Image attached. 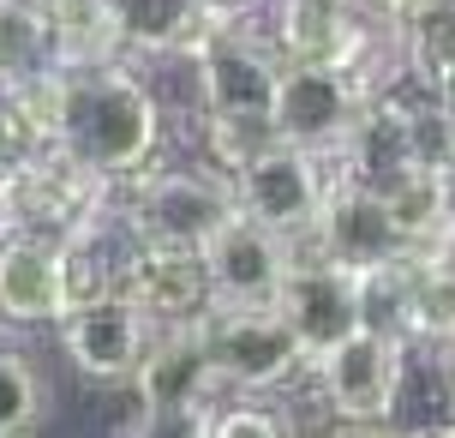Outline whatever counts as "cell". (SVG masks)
<instances>
[{
	"label": "cell",
	"mask_w": 455,
	"mask_h": 438,
	"mask_svg": "<svg viewBox=\"0 0 455 438\" xmlns=\"http://www.w3.org/2000/svg\"><path fill=\"white\" fill-rule=\"evenodd\" d=\"M36 120L48 133V150L84 162L102 181H132L150 162H162L168 144V115L156 91L126 67V54L114 61H60L36 91Z\"/></svg>",
	"instance_id": "obj_1"
},
{
	"label": "cell",
	"mask_w": 455,
	"mask_h": 438,
	"mask_svg": "<svg viewBox=\"0 0 455 438\" xmlns=\"http://www.w3.org/2000/svg\"><path fill=\"white\" fill-rule=\"evenodd\" d=\"M114 210L132 240L204 253V240L234 216V192L210 162H150L144 174L114 186Z\"/></svg>",
	"instance_id": "obj_2"
},
{
	"label": "cell",
	"mask_w": 455,
	"mask_h": 438,
	"mask_svg": "<svg viewBox=\"0 0 455 438\" xmlns=\"http://www.w3.org/2000/svg\"><path fill=\"white\" fill-rule=\"evenodd\" d=\"M228 192H234V210L251 216L258 229L282 234V240H306L323 192H330V162L270 139L228 174Z\"/></svg>",
	"instance_id": "obj_3"
},
{
	"label": "cell",
	"mask_w": 455,
	"mask_h": 438,
	"mask_svg": "<svg viewBox=\"0 0 455 438\" xmlns=\"http://www.w3.org/2000/svg\"><path fill=\"white\" fill-rule=\"evenodd\" d=\"M204 348L222 396H264L282 391L306 354H299L294 330L282 324L275 306H246V312H204Z\"/></svg>",
	"instance_id": "obj_4"
},
{
	"label": "cell",
	"mask_w": 455,
	"mask_h": 438,
	"mask_svg": "<svg viewBox=\"0 0 455 438\" xmlns=\"http://www.w3.org/2000/svg\"><path fill=\"white\" fill-rule=\"evenodd\" d=\"M365 96L341 67H288L275 72L270 96V139L312 150V157H336V144L354 133Z\"/></svg>",
	"instance_id": "obj_5"
},
{
	"label": "cell",
	"mask_w": 455,
	"mask_h": 438,
	"mask_svg": "<svg viewBox=\"0 0 455 438\" xmlns=\"http://www.w3.org/2000/svg\"><path fill=\"white\" fill-rule=\"evenodd\" d=\"M275 312L294 330L306 372H312L318 354H330L341 337L360 330V282H354V271H341L323 253H312L306 240H294V264L275 288Z\"/></svg>",
	"instance_id": "obj_6"
},
{
	"label": "cell",
	"mask_w": 455,
	"mask_h": 438,
	"mask_svg": "<svg viewBox=\"0 0 455 438\" xmlns=\"http://www.w3.org/2000/svg\"><path fill=\"white\" fill-rule=\"evenodd\" d=\"M6 192H12V210H19V229L43 234V240H67V234L102 229V223L120 216L114 210V181L91 174L84 162L60 157V150L30 162Z\"/></svg>",
	"instance_id": "obj_7"
},
{
	"label": "cell",
	"mask_w": 455,
	"mask_h": 438,
	"mask_svg": "<svg viewBox=\"0 0 455 438\" xmlns=\"http://www.w3.org/2000/svg\"><path fill=\"white\" fill-rule=\"evenodd\" d=\"M306 247L323 253L330 264H341V271H354V277L419 253L408 240V229L395 223L389 199H378V192H365V186H354V181H336V174H330V192H323L318 223L306 234Z\"/></svg>",
	"instance_id": "obj_8"
},
{
	"label": "cell",
	"mask_w": 455,
	"mask_h": 438,
	"mask_svg": "<svg viewBox=\"0 0 455 438\" xmlns=\"http://www.w3.org/2000/svg\"><path fill=\"white\" fill-rule=\"evenodd\" d=\"M294 264V240L258 229L251 216H228L204 240V282L210 312H246V306H275V288Z\"/></svg>",
	"instance_id": "obj_9"
},
{
	"label": "cell",
	"mask_w": 455,
	"mask_h": 438,
	"mask_svg": "<svg viewBox=\"0 0 455 438\" xmlns=\"http://www.w3.org/2000/svg\"><path fill=\"white\" fill-rule=\"evenodd\" d=\"M312 372L323 391V415L347 420V426H389V402H395V378H402V348L389 337L360 324L330 354H318Z\"/></svg>",
	"instance_id": "obj_10"
},
{
	"label": "cell",
	"mask_w": 455,
	"mask_h": 438,
	"mask_svg": "<svg viewBox=\"0 0 455 438\" xmlns=\"http://www.w3.org/2000/svg\"><path fill=\"white\" fill-rule=\"evenodd\" d=\"M120 300H132L144 319L156 324H192L210 312V282H204V253L192 247H150L126 234L120 253Z\"/></svg>",
	"instance_id": "obj_11"
},
{
	"label": "cell",
	"mask_w": 455,
	"mask_h": 438,
	"mask_svg": "<svg viewBox=\"0 0 455 438\" xmlns=\"http://www.w3.org/2000/svg\"><path fill=\"white\" fill-rule=\"evenodd\" d=\"M365 30H371V19L354 0H270L264 43L288 67H341L347 72L365 48Z\"/></svg>",
	"instance_id": "obj_12"
},
{
	"label": "cell",
	"mask_w": 455,
	"mask_h": 438,
	"mask_svg": "<svg viewBox=\"0 0 455 438\" xmlns=\"http://www.w3.org/2000/svg\"><path fill=\"white\" fill-rule=\"evenodd\" d=\"M156 337V324L138 312L132 300H96V306H78L60 319V348H67V361L84 378L96 385H132L138 361H144V348Z\"/></svg>",
	"instance_id": "obj_13"
},
{
	"label": "cell",
	"mask_w": 455,
	"mask_h": 438,
	"mask_svg": "<svg viewBox=\"0 0 455 438\" xmlns=\"http://www.w3.org/2000/svg\"><path fill=\"white\" fill-rule=\"evenodd\" d=\"M132 391L138 409H210L222 396V385H216V367H210L204 348V319L162 324L132 372Z\"/></svg>",
	"instance_id": "obj_14"
},
{
	"label": "cell",
	"mask_w": 455,
	"mask_h": 438,
	"mask_svg": "<svg viewBox=\"0 0 455 438\" xmlns=\"http://www.w3.org/2000/svg\"><path fill=\"white\" fill-rule=\"evenodd\" d=\"M108 19H114L120 54L192 61L228 24V12H216L210 0H108Z\"/></svg>",
	"instance_id": "obj_15"
},
{
	"label": "cell",
	"mask_w": 455,
	"mask_h": 438,
	"mask_svg": "<svg viewBox=\"0 0 455 438\" xmlns=\"http://www.w3.org/2000/svg\"><path fill=\"white\" fill-rule=\"evenodd\" d=\"M60 253L54 240L12 229L0 240V324H60Z\"/></svg>",
	"instance_id": "obj_16"
},
{
	"label": "cell",
	"mask_w": 455,
	"mask_h": 438,
	"mask_svg": "<svg viewBox=\"0 0 455 438\" xmlns=\"http://www.w3.org/2000/svg\"><path fill=\"white\" fill-rule=\"evenodd\" d=\"M114 229H120V216L102 223V229L54 240V253H60V306H67V312L120 295V253H126V247L114 253ZM67 312H60V319H67Z\"/></svg>",
	"instance_id": "obj_17"
},
{
	"label": "cell",
	"mask_w": 455,
	"mask_h": 438,
	"mask_svg": "<svg viewBox=\"0 0 455 438\" xmlns=\"http://www.w3.org/2000/svg\"><path fill=\"white\" fill-rule=\"evenodd\" d=\"M60 67L48 24L30 0H0V91H36Z\"/></svg>",
	"instance_id": "obj_18"
},
{
	"label": "cell",
	"mask_w": 455,
	"mask_h": 438,
	"mask_svg": "<svg viewBox=\"0 0 455 438\" xmlns=\"http://www.w3.org/2000/svg\"><path fill=\"white\" fill-rule=\"evenodd\" d=\"M455 337V277L426 247L408 253V348H443Z\"/></svg>",
	"instance_id": "obj_19"
},
{
	"label": "cell",
	"mask_w": 455,
	"mask_h": 438,
	"mask_svg": "<svg viewBox=\"0 0 455 438\" xmlns=\"http://www.w3.org/2000/svg\"><path fill=\"white\" fill-rule=\"evenodd\" d=\"M30 6H36V19L48 24L60 61H114V54H120L108 0H30Z\"/></svg>",
	"instance_id": "obj_20"
},
{
	"label": "cell",
	"mask_w": 455,
	"mask_h": 438,
	"mask_svg": "<svg viewBox=\"0 0 455 438\" xmlns=\"http://www.w3.org/2000/svg\"><path fill=\"white\" fill-rule=\"evenodd\" d=\"M48 420V385L36 361L0 343V438H36Z\"/></svg>",
	"instance_id": "obj_21"
},
{
	"label": "cell",
	"mask_w": 455,
	"mask_h": 438,
	"mask_svg": "<svg viewBox=\"0 0 455 438\" xmlns=\"http://www.w3.org/2000/svg\"><path fill=\"white\" fill-rule=\"evenodd\" d=\"M48 157V133L24 91H0V186H12L30 162Z\"/></svg>",
	"instance_id": "obj_22"
},
{
	"label": "cell",
	"mask_w": 455,
	"mask_h": 438,
	"mask_svg": "<svg viewBox=\"0 0 455 438\" xmlns=\"http://www.w3.org/2000/svg\"><path fill=\"white\" fill-rule=\"evenodd\" d=\"M204 438H294V420L258 396H216L204 409Z\"/></svg>",
	"instance_id": "obj_23"
},
{
	"label": "cell",
	"mask_w": 455,
	"mask_h": 438,
	"mask_svg": "<svg viewBox=\"0 0 455 438\" xmlns=\"http://www.w3.org/2000/svg\"><path fill=\"white\" fill-rule=\"evenodd\" d=\"M120 438H204V409H138Z\"/></svg>",
	"instance_id": "obj_24"
},
{
	"label": "cell",
	"mask_w": 455,
	"mask_h": 438,
	"mask_svg": "<svg viewBox=\"0 0 455 438\" xmlns=\"http://www.w3.org/2000/svg\"><path fill=\"white\" fill-rule=\"evenodd\" d=\"M294 438H408V433H395V426H347V420L323 415L312 433H294Z\"/></svg>",
	"instance_id": "obj_25"
},
{
	"label": "cell",
	"mask_w": 455,
	"mask_h": 438,
	"mask_svg": "<svg viewBox=\"0 0 455 438\" xmlns=\"http://www.w3.org/2000/svg\"><path fill=\"white\" fill-rule=\"evenodd\" d=\"M432 186H437V216H443V229H455V150H450V162L432 174Z\"/></svg>",
	"instance_id": "obj_26"
},
{
	"label": "cell",
	"mask_w": 455,
	"mask_h": 438,
	"mask_svg": "<svg viewBox=\"0 0 455 438\" xmlns=\"http://www.w3.org/2000/svg\"><path fill=\"white\" fill-rule=\"evenodd\" d=\"M426 253H432L437 264H443V271H450V277H455V229H443V234H437V240H432V247H426Z\"/></svg>",
	"instance_id": "obj_27"
},
{
	"label": "cell",
	"mask_w": 455,
	"mask_h": 438,
	"mask_svg": "<svg viewBox=\"0 0 455 438\" xmlns=\"http://www.w3.org/2000/svg\"><path fill=\"white\" fill-rule=\"evenodd\" d=\"M12 229H19V210H12V192L0 186V240H6Z\"/></svg>",
	"instance_id": "obj_28"
},
{
	"label": "cell",
	"mask_w": 455,
	"mask_h": 438,
	"mask_svg": "<svg viewBox=\"0 0 455 438\" xmlns=\"http://www.w3.org/2000/svg\"><path fill=\"white\" fill-rule=\"evenodd\" d=\"M210 6H216V12H228V19H246L258 0H210Z\"/></svg>",
	"instance_id": "obj_29"
},
{
	"label": "cell",
	"mask_w": 455,
	"mask_h": 438,
	"mask_svg": "<svg viewBox=\"0 0 455 438\" xmlns=\"http://www.w3.org/2000/svg\"><path fill=\"white\" fill-rule=\"evenodd\" d=\"M437 367H443V378H450V391H455V337L437 348Z\"/></svg>",
	"instance_id": "obj_30"
},
{
	"label": "cell",
	"mask_w": 455,
	"mask_h": 438,
	"mask_svg": "<svg viewBox=\"0 0 455 438\" xmlns=\"http://www.w3.org/2000/svg\"><path fill=\"white\" fill-rule=\"evenodd\" d=\"M437 96H443V109L455 115V72H443V78H437Z\"/></svg>",
	"instance_id": "obj_31"
},
{
	"label": "cell",
	"mask_w": 455,
	"mask_h": 438,
	"mask_svg": "<svg viewBox=\"0 0 455 438\" xmlns=\"http://www.w3.org/2000/svg\"><path fill=\"white\" fill-rule=\"evenodd\" d=\"M426 438H455V420H443V426H432Z\"/></svg>",
	"instance_id": "obj_32"
},
{
	"label": "cell",
	"mask_w": 455,
	"mask_h": 438,
	"mask_svg": "<svg viewBox=\"0 0 455 438\" xmlns=\"http://www.w3.org/2000/svg\"><path fill=\"white\" fill-rule=\"evenodd\" d=\"M0 330H6V324H0Z\"/></svg>",
	"instance_id": "obj_33"
}]
</instances>
